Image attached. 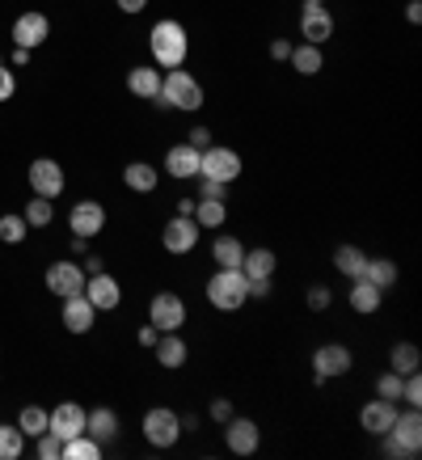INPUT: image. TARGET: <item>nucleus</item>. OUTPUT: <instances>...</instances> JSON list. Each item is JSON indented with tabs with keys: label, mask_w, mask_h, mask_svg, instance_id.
<instances>
[{
	"label": "nucleus",
	"mask_w": 422,
	"mask_h": 460,
	"mask_svg": "<svg viewBox=\"0 0 422 460\" xmlns=\"http://www.w3.org/2000/svg\"><path fill=\"white\" fill-rule=\"evenodd\" d=\"M30 186H34V195L56 199V195H64V186H68V178H64V169H59V161H51V156H39V161L30 165Z\"/></svg>",
	"instance_id": "9b49d317"
},
{
	"label": "nucleus",
	"mask_w": 422,
	"mask_h": 460,
	"mask_svg": "<svg viewBox=\"0 0 422 460\" xmlns=\"http://www.w3.org/2000/svg\"><path fill=\"white\" fill-rule=\"evenodd\" d=\"M17 427H22L26 435H42V431H47V410H42V405H22Z\"/></svg>",
	"instance_id": "f704fd0d"
},
{
	"label": "nucleus",
	"mask_w": 422,
	"mask_h": 460,
	"mask_svg": "<svg viewBox=\"0 0 422 460\" xmlns=\"http://www.w3.org/2000/svg\"><path fill=\"white\" fill-rule=\"evenodd\" d=\"M401 402H406L409 410H418V405H422V380H418V372H409V376H406V385H401Z\"/></svg>",
	"instance_id": "ea45409f"
},
{
	"label": "nucleus",
	"mask_w": 422,
	"mask_h": 460,
	"mask_svg": "<svg viewBox=\"0 0 422 460\" xmlns=\"http://www.w3.org/2000/svg\"><path fill=\"white\" fill-rule=\"evenodd\" d=\"M364 266H367V253L359 245H338L334 250V270L347 275V279H364Z\"/></svg>",
	"instance_id": "bb28decb"
},
{
	"label": "nucleus",
	"mask_w": 422,
	"mask_h": 460,
	"mask_svg": "<svg viewBox=\"0 0 422 460\" xmlns=\"http://www.w3.org/2000/svg\"><path fill=\"white\" fill-rule=\"evenodd\" d=\"M300 34H304V42H312V47L330 42V34H334L330 9H325V4H304V13H300Z\"/></svg>",
	"instance_id": "dca6fc26"
},
{
	"label": "nucleus",
	"mask_w": 422,
	"mask_h": 460,
	"mask_svg": "<svg viewBox=\"0 0 422 460\" xmlns=\"http://www.w3.org/2000/svg\"><path fill=\"white\" fill-rule=\"evenodd\" d=\"M0 64H4V59H0Z\"/></svg>",
	"instance_id": "6e6d98bb"
},
{
	"label": "nucleus",
	"mask_w": 422,
	"mask_h": 460,
	"mask_svg": "<svg viewBox=\"0 0 422 460\" xmlns=\"http://www.w3.org/2000/svg\"><path fill=\"white\" fill-rule=\"evenodd\" d=\"M26 452V431L22 427H9V422H0V460H17Z\"/></svg>",
	"instance_id": "2f4dec72"
},
{
	"label": "nucleus",
	"mask_w": 422,
	"mask_h": 460,
	"mask_svg": "<svg viewBox=\"0 0 422 460\" xmlns=\"http://www.w3.org/2000/svg\"><path fill=\"white\" fill-rule=\"evenodd\" d=\"M198 178L233 186V181L241 178V156L233 153V148H224V144H211V148H203V156H198Z\"/></svg>",
	"instance_id": "39448f33"
},
{
	"label": "nucleus",
	"mask_w": 422,
	"mask_h": 460,
	"mask_svg": "<svg viewBox=\"0 0 422 460\" xmlns=\"http://www.w3.org/2000/svg\"><path fill=\"white\" fill-rule=\"evenodd\" d=\"M389 367H393L397 376H409V372H418V367H422V350L414 347V342H397V347L389 350Z\"/></svg>",
	"instance_id": "c85d7f7f"
},
{
	"label": "nucleus",
	"mask_w": 422,
	"mask_h": 460,
	"mask_svg": "<svg viewBox=\"0 0 422 460\" xmlns=\"http://www.w3.org/2000/svg\"><path fill=\"white\" fill-rule=\"evenodd\" d=\"M84 431L93 435L98 444H110V439H119V414L110 405H98L93 414H84Z\"/></svg>",
	"instance_id": "5701e85b"
},
{
	"label": "nucleus",
	"mask_w": 422,
	"mask_h": 460,
	"mask_svg": "<svg viewBox=\"0 0 422 460\" xmlns=\"http://www.w3.org/2000/svg\"><path fill=\"white\" fill-rule=\"evenodd\" d=\"M195 203L198 199H178V216H195Z\"/></svg>",
	"instance_id": "603ef678"
},
{
	"label": "nucleus",
	"mask_w": 422,
	"mask_h": 460,
	"mask_svg": "<svg viewBox=\"0 0 422 460\" xmlns=\"http://www.w3.org/2000/svg\"><path fill=\"white\" fill-rule=\"evenodd\" d=\"M287 64H292L300 76H317V72L325 68L321 59V47H312V42H304V47H292V56H287Z\"/></svg>",
	"instance_id": "cd10ccee"
},
{
	"label": "nucleus",
	"mask_w": 422,
	"mask_h": 460,
	"mask_svg": "<svg viewBox=\"0 0 422 460\" xmlns=\"http://www.w3.org/2000/svg\"><path fill=\"white\" fill-rule=\"evenodd\" d=\"M380 300H384V292H380L376 283L351 279V308L359 313V317H372V313H380Z\"/></svg>",
	"instance_id": "393cba45"
},
{
	"label": "nucleus",
	"mask_w": 422,
	"mask_h": 460,
	"mask_svg": "<svg viewBox=\"0 0 422 460\" xmlns=\"http://www.w3.org/2000/svg\"><path fill=\"white\" fill-rule=\"evenodd\" d=\"M393 419H397V402H384V397H376V402H367L359 410V427L367 435H384L393 427Z\"/></svg>",
	"instance_id": "a211bd4d"
},
{
	"label": "nucleus",
	"mask_w": 422,
	"mask_h": 460,
	"mask_svg": "<svg viewBox=\"0 0 422 460\" xmlns=\"http://www.w3.org/2000/svg\"><path fill=\"white\" fill-rule=\"evenodd\" d=\"M364 279L376 283L380 292H384V288H393V283H397V262H393V258H367Z\"/></svg>",
	"instance_id": "7c9ffc66"
},
{
	"label": "nucleus",
	"mask_w": 422,
	"mask_h": 460,
	"mask_svg": "<svg viewBox=\"0 0 422 460\" xmlns=\"http://www.w3.org/2000/svg\"><path fill=\"white\" fill-rule=\"evenodd\" d=\"M84 300L98 308V313H110V308H119V300H123V288H119V279L114 275H89L84 279Z\"/></svg>",
	"instance_id": "2eb2a0df"
},
{
	"label": "nucleus",
	"mask_w": 422,
	"mask_h": 460,
	"mask_svg": "<svg viewBox=\"0 0 422 460\" xmlns=\"http://www.w3.org/2000/svg\"><path fill=\"white\" fill-rule=\"evenodd\" d=\"M148 325H156L161 334H169V330H182L186 325V305L178 292H156L153 305H148Z\"/></svg>",
	"instance_id": "0eeeda50"
},
{
	"label": "nucleus",
	"mask_w": 422,
	"mask_h": 460,
	"mask_svg": "<svg viewBox=\"0 0 422 460\" xmlns=\"http://www.w3.org/2000/svg\"><path fill=\"white\" fill-rule=\"evenodd\" d=\"M401 385H406V376L384 372V376H376V397H384V402H401Z\"/></svg>",
	"instance_id": "4c0bfd02"
},
{
	"label": "nucleus",
	"mask_w": 422,
	"mask_h": 460,
	"mask_svg": "<svg viewBox=\"0 0 422 460\" xmlns=\"http://www.w3.org/2000/svg\"><path fill=\"white\" fill-rule=\"evenodd\" d=\"M68 228H72V237H81V241L98 237L101 228H106V208H101L98 199H81L68 216Z\"/></svg>",
	"instance_id": "9d476101"
},
{
	"label": "nucleus",
	"mask_w": 422,
	"mask_h": 460,
	"mask_svg": "<svg viewBox=\"0 0 422 460\" xmlns=\"http://www.w3.org/2000/svg\"><path fill=\"white\" fill-rule=\"evenodd\" d=\"M207 414H211L215 422H220V427H224V422L233 419V402H228V397H215V402L207 405Z\"/></svg>",
	"instance_id": "37998d69"
},
{
	"label": "nucleus",
	"mask_w": 422,
	"mask_h": 460,
	"mask_svg": "<svg viewBox=\"0 0 422 460\" xmlns=\"http://www.w3.org/2000/svg\"><path fill=\"white\" fill-rule=\"evenodd\" d=\"M47 34H51V22L42 13H22L13 22V42L17 47H26V51H34L39 42H47Z\"/></svg>",
	"instance_id": "f3484780"
},
{
	"label": "nucleus",
	"mask_w": 422,
	"mask_h": 460,
	"mask_svg": "<svg viewBox=\"0 0 422 460\" xmlns=\"http://www.w3.org/2000/svg\"><path fill=\"white\" fill-rule=\"evenodd\" d=\"M114 4H119L123 13H144V9H148V0H114Z\"/></svg>",
	"instance_id": "09e8293b"
},
{
	"label": "nucleus",
	"mask_w": 422,
	"mask_h": 460,
	"mask_svg": "<svg viewBox=\"0 0 422 460\" xmlns=\"http://www.w3.org/2000/svg\"><path fill=\"white\" fill-rule=\"evenodd\" d=\"M101 456V444L89 435H72V439H64V460H98Z\"/></svg>",
	"instance_id": "473e14b6"
},
{
	"label": "nucleus",
	"mask_w": 422,
	"mask_h": 460,
	"mask_svg": "<svg viewBox=\"0 0 422 460\" xmlns=\"http://www.w3.org/2000/svg\"><path fill=\"white\" fill-rule=\"evenodd\" d=\"M13 93H17V76L4 68V64H0V102H9Z\"/></svg>",
	"instance_id": "c03bdc74"
},
{
	"label": "nucleus",
	"mask_w": 422,
	"mask_h": 460,
	"mask_svg": "<svg viewBox=\"0 0 422 460\" xmlns=\"http://www.w3.org/2000/svg\"><path fill=\"white\" fill-rule=\"evenodd\" d=\"M156 363H161V367H169V372H173V367H182L186 359H190V350H186V338H178V330H169V334H161L156 338Z\"/></svg>",
	"instance_id": "412c9836"
},
{
	"label": "nucleus",
	"mask_w": 422,
	"mask_h": 460,
	"mask_svg": "<svg viewBox=\"0 0 422 460\" xmlns=\"http://www.w3.org/2000/svg\"><path fill=\"white\" fill-rule=\"evenodd\" d=\"M224 216H228L224 203H211V199H198V203H195V224H198V228H220V224H224Z\"/></svg>",
	"instance_id": "72a5a7b5"
},
{
	"label": "nucleus",
	"mask_w": 422,
	"mask_h": 460,
	"mask_svg": "<svg viewBox=\"0 0 422 460\" xmlns=\"http://www.w3.org/2000/svg\"><path fill=\"white\" fill-rule=\"evenodd\" d=\"M198 148H190V144H173L165 153V169H169V178H178V181H186V178H198Z\"/></svg>",
	"instance_id": "aec40b11"
},
{
	"label": "nucleus",
	"mask_w": 422,
	"mask_h": 460,
	"mask_svg": "<svg viewBox=\"0 0 422 460\" xmlns=\"http://www.w3.org/2000/svg\"><path fill=\"white\" fill-rule=\"evenodd\" d=\"M304 4H325V0H304Z\"/></svg>",
	"instance_id": "5fc2aeb1"
},
{
	"label": "nucleus",
	"mask_w": 422,
	"mask_h": 460,
	"mask_svg": "<svg viewBox=\"0 0 422 460\" xmlns=\"http://www.w3.org/2000/svg\"><path fill=\"white\" fill-rule=\"evenodd\" d=\"M123 181H127V190H136V195H153L161 173H156L148 161H131V165L123 169Z\"/></svg>",
	"instance_id": "a878e982"
},
{
	"label": "nucleus",
	"mask_w": 422,
	"mask_h": 460,
	"mask_svg": "<svg viewBox=\"0 0 422 460\" xmlns=\"http://www.w3.org/2000/svg\"><path fill=\"white\" fill-rule=\"evenodd\" d=\"M51 216H56V211H51V203H47L42 195H34L26 203V224H30V228H47V224H51Z\"/></svg>",
	"instance_id": "e433bc0d"
},
{
	"label": "nucleus",
	"mask_w": 422,
	"mask_h": 460,
	"mask_svg": "<svg viewBox=\"0 0 422 460\" xmlns=\"http://www.w3.org/2000/svg\"><path fill=\"white\" fill-rule=\"evenodd\" d=\"M34 439H39V456L42 460H64V439H59V435L42 431V435H34Z\"/></svg>",
	"instance_id": "58836bf2"
},
{
	"label": "nucleus",
	"mask_w": 422,
	"mask_h": 460,
	"mask_svg": "<svg viewBox=\"0 0 422 460\" xmlns=\"http://www.w3.org/2000/svg\"><path fill=\"white\" fill-rule=\"evenodd\" d=\"M26 216H0V241L4 245H17V241H26Z\"/></svg>",
	"instance_id": "c9c22d12"
},
{
	"label": "nucleus",
	"mask_w": 422,
	"mask_h": 460,
	"mask_svg": "<svg viewBox=\"0 0 422 460\" xmlns=\"http://www.w3.org/2000/svg\"><path fill=\"white\" fill-rule=\"evenodd\" d=\"M84 266L76 262H51L47 266V292L59 296V300H68V296H81L84 292Z\"/></svg>",
	"instance_id": "1a4fd4ad"
},
{
	"label": "nucleus",
	"mask_w": 422,
	"mask_h": 460,
	"mask_svg": "<svg viewBox=\"0 0 422 460\" xmlns=\"http://www.w3.org/2000/svg\"><path fill=\"white\" fill-rule=\"evenodd\" d=\"M224 444L233 456H253L258 444H262V431H258L253 419H228L224 422Z\"/></svg>",
	"instance_id": "f8f14e48"
},
{
	"label": "nucleus",
	"mask_w": 422,
	"mask_h": 460,
	"mask_svg": "<svg viewBox=\"0 0 422 460\" xmlns=\"http://www.w3.org/2000/svg\"><path fill=\"white\" fill-rule=\"evenodd\" d=\"M93 317H98V308L84 300V292L64 300V330H68V334H89V330H93Z\"/></svg>",
	"instance_id": "6ab92c4d"
},
{
	"label": "nucleus",
	"mask_w": 422,
	"mask_h": 460,
	"mask_svg": "<svg viewBox=\"0 0 422 460\" xmlns=\"http://www.w3.org/2000/svg\"><path fill=\"white\" fill-rule=\"evenodd\" d=\"M422 452V414L418 410H406L397 414L393 427L384 431V456H397V460H409Z\"/></svg>",
	"instance_id": "7ed1b4c3"
},
{
	"label": "nucleus",
	"mask_w": 422,
	"mask_h": 460,
	"mask_svg": "<svg viewBox=\"0 0 422 460\" xmlns=\"http://www.w3.org/2000/svg\"><path fill=\"white\" fill-rule=\"evenodd\" d=\"M287 56H292V42H287V39H275V42H270V59L287 64Z\"/></svg>",
	"instance_id": "49530a36"
},
{
	"label": "nucleus",
	"mask_w": 422,
	"mask_h": 460,
	"mask_svg": "<svg viewBox=\"0 0 422 460\" xmlns=\"http://www.w3.org/2000/svg\"><path fill=\"white\" fill-rule=\"evenodd\" d=\"M148 47H153V59L156 68H182L186 56H190V34H186L182 22H173V17H165V22H156L153 34H148Z\"/></svg>",
	"instance_id": "f257e3e1"
},
{
	"label": "nucleus",
	"mask_w": 422,
	"mask_h": 460,
	"mask_svg": "<svg viewBox=\"0 0 422 460\" xmlns=\"http://www.w3.org/2000/svg\"><path fill=\"white\" fill-rule=\"evenodd\" d=\"M250 296L267 300V296H270V279H250Z\"/></svg>",
	"instance_id": "8fccbe9b"
},
{
	"label": "nucleus",
	"mask_w": 422,
	"mask_h": 460,
	"mask_svg": "<svg viewBox=\"0 0 422 460\" xmlns=\"http://www.w3.org/2000/svg\"><path fill=\"white\" fill-rule=\"evenodd\" d=\"M250 300V279L241 275V270H215L207 279V305L220 308V313H237L241 305Z\"/></svg>",
	"instance_id": "20e7f679"
},
{
	"label": "nucleus",
	"mask_w": 422,
	"mask_h": 460,
	"mask_svg": "<svg viewBox=\"0 0 422 460\" xmlns=\"http://www.w3.org/2000/svg\"><path fill=\"white\" fill-rule=\"evenodd\" d=\"M13 64H17V68H26V64H30V51H26V47H17V51H13Z\"/></svg>",
	"instance_id": "864d4df0"
},
{
	"label": "nucleus",
	"mask_w": 422,
	"mask_h": 460,
	"mask_svg": "<svg viewBox=\"0 0 422 460\" xmlns=\"http://www.w3.org/2000/svg\"><path fill=\"white\" fill-rule=\"evenodd\" d=\"M347 372H351V350L338 347V342L317 347V355H312V385H325V380L347 376Z\"/></svg>",
	"instance_id": "6e6552de"
},
{
	"label": "nucleus",
	"mask_w": 422,
	"mask_h": 460,
	"mask_svg": "<svg viewBox=\"0 0 422 460\" xmlns=\"http://www.w3.org/2000/svg\"><path fill=\"white\" fill-rule=\"evenodd\" d=\"M84 405L76 402H59L51 414H47V431L59 435V439H72V435H84Z\"/></svg>",
	"instance_id": "4468645a"
},
{
	"label": "nucleus",
	"mask_w": 422,
	"mask_h": 460,
	"mask_svg": "<svg viewBox=\"0 0 422 460\" xmlns=\"http://www.w3.org/2000/svg\"><path fill=\"white\" fill-rule=\"evenodd\" d=\"M275 266H279L275 250H245V258H241V275H245V279H270Z\"/></svg>",
	"instance_id": "b1692460"
},
{
	"label": "nucleus",
	"mask_w": 422,
	"mask_h": 460,
	"mask_svg": "<svg viewBox=\"0 0 422 460\" xmlns=\"http://www.w3.org/2000/svg\"><path fill=\"white\" fill-rule=\"evenodd\" d=\"M127 89H131L136 98H144V102H156V93H161V68H153V64L131 68L127 72Z\"/></svg>",
	"instance_id": "4be33fe9"
},
{
	"label": "nucleus",
	"mask_w": 422,
	"mask_h": 460,
	"mask_svg": "<svg viewBox=\"0 0 422 460\" xmlns=\"http://www.w3.org/2000/svg\"><path fill=\"white\" fill-rule=\"evenodd\" d=\"M156 106H161V111H190L195 114L198 106H203V84H198L186 68H169L165 76H161Z\"/></svg>",
	"instance_id": "f03ea898"
},
{
	"label": "nucleus",
	"mask_w": 422,
	"mask_h": 460,
	"mask_svg": "<svg viewBox=\"0 0 422 460\" xmlns=\"http://www.w3.org/2000/svg\"><path fill=\"white\" fill-rule=\"evenodd\" d=\"M144 439L153 447H173L182 439V419H178L169 405H153V410L144 414Z\"/></svg>",
	"instance_id": "423d86ee"
},
{
	"label": "nucleus",
	"mask_w": 422,
	"mask_h": 460,
	"mask_svg": "<svg viewBox=\"0 0 422 460\" xmlns=\"http://www.w3.org/2000/svg\"><path fill=\"white\" fill-rule=\"evenodd\" d=\"M161 245L169 253H190L198 245V224L195 216H173V220L161 228Z\"/></svg>",
	"instance_id": "ddd939ff"
},
{
	"label": "nucleus",
	"mask_w": 422,
	"mask_h": 460,
	"mask_svg": "<svg viewBox=\"0 0 422 460\" xmlns=\"http://www.w3.org/2000/svg\"><path fill=\"white\" fill-rule=\"evenodd\" d=\"M406 17H409V22H414V26H418V22H422V4H418V0H409V4H406Z\"/></svg>",
	"instance_id": "3c124183"
},
{
	"label": "nucleus",
	"mask_w": 422,
	"mask_h": 460,
	"mask_svg": "<svg viewBox=\"0 0 422 460\" xmlns=\"http://www.w3.org/2000/svg\"><path fill=\"white\" fill-rule=\"evenodd\" d=\"M330 300H334V292H330V288H321V283H317V288H309V308H312V313H325V308H330Z\"/></svg>",
	"instance_id": "79ce46f5"
},
{
	"label": "nucleus",
	"mask_w": 422,
	"mask_h": 460,
	"mask_svg": "<svg viewBox=\"0 0 422 460\" xmlns=\"http://www.w3.org/2000/svg\"><path fill=\"white\" fill-rule=\"evenodd\" d=\"M186 144L203 153V148H211V131H207V127H195V131H190V140H186Z\"/></svg>",
	"instance_id": "a18cd8bd"
},
{
	"label": "nucleus",
	"mask_w": 422,
	"mask_h": 460,
	"mask_svg": "<svg viewBox=\"0 0 422 460\" xmlns=\"http://www.w3.org/2000/svg\"><path fill=\"white\" fill-rule=\"evenodd\" d=\"M156 338H161V330H156V325H144V330H140V347L153 350V347H156Z\"/></svg>",
	"instance_id": "de8ad7c7"
},
{
	"label": "nucleus",
	"mask_w": 422,
	"mask_h": 460,
	"mask_svg": "<svg viewBox=\"0 0 422 460\" xmlns=\"http://www.w3.org/2000/svg\"><path fill=\"white\" fill-rule=\"evenodd\" d=\"M198 199H211V203H224V199H228V186H224V181L198 178Z\"/></svg>",
	"instance_id": "a19ab883"
},
{
	"label": "nucleus",
	"mask_w": 422,
	"mask_h": 460,
	"mask_svg": "<svg viewBox=\"0 0 422 460\" xmlns=\"http://www.w3.org/2000/svg\"><path fill=\"white\" fill-rule=\"evenodd\" d=\"M211 258H215V266H224V270H241L245 245H241L237 237H215V245H211Z\"/></svg>",
	"instance_id": "c756f323"
}]
</instances>
